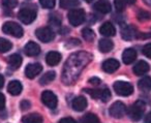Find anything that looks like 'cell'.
I'll return each mask as SVG.
<instances>
[{"label": "cell", "mask_w": 151, "mask_h": 123, "mask_svg": "<svg viewBox=\"0 0 151 123\" xmlns=\"http://www.w3.org/2000/svg\"><path fill=\"white\" fill-rule=\"evenodd\" d=\"M115 92L120 96H129L134 92V87L130 83L123 81H117L113 86Z\"/></svg>", "instance_id": "obj_5"}, {"label": "cell", "mask_w": 151, "mask_h": 123, "mask_svg": "<svg viewBox=\"0 0 151 123\" xmlns=\"http://www.w3.org/2000/svg\"><path fill=\"white\" fill-rule=\"evenodd\" d=\"M40 3L44 9H54L56 0H40Z\"/></svg>", "instance_id": "obj_32"}, {"label": "cell", "mask_w": 151, "mask_h": 123, "mask_svg": "<svg viewBox=\"0 0 151 123\" xmlns=\"http://www.w3.org/2000/svg\"><path fill=\"white\" fill-rule=\"evenodd\" d=\"M114 48V44L112 40H107V38H104L101 40L99 42V49L101 53H109L110 51H112Z\"/></svg>", "instance_id": "obj_22"}, {"label": "cell", "mask_w": 151, "mask_h": 123, "mask_svg": "<svg viewBox=\"0 0 151 123\" xmlns=\"http://www.w3.org/2000/svg\"><path fill=\"white\" fill-rule=\"evenodd\" d=\"M120 64L116 59H108L103 63V69L108 73H112L119 68Z\"/></svg>", "instance_id": "obj_14"}, {"label": "cell", "mask_w": 151, "mask_h": 123, "mask_svg": "<svg viewBox=\"0 0 151 123\" xmlns=\"http://www.w3.org/2000/svg\"><path fill=\"white\" fill-rule=\"evenodd\" d=\"M18 18L24 24H31L36 19V9L34 7H22L18 14Z\"/></svg>", "instance_id": "obj_3"}, {"label": "cell", "mask_w": 151, "mask_h": 123, "mask_svg": "<svg viewBox=\"0 0 151 123\" xmlns=\"http://www.w3.org/2000/svg\"><path fill=\"white\" fill-rule=\"evenodd\" d=\"M85 1H86V2H91V1H93V0H85Z\"/></svg>", "instance_id": "obj_42"}, {"label": "cell", "mask_w": 151, "mask_h": 123, "mask_svg": "<svg viewBox=\"0 0 151 123\" xmlns=\"http://www.w3.org/2000/svg\"><path fill=\"white\" fill-rule=\"evenodd\" d=\"M137 58V52L134 49L129 48L124 50V52L122 53V60L125 64H130L132 63Z\"/></svg>", "instance_id": "obj_21"}, {"label": "cell", "mask_w": 151, "mask_h": 123, "mask_svg": "<svg viewBox=\"0 0 151 123\" xmlns=\"http://www.w3.org/2000/svg\"><path fill=\"white\" fill-rule=\"evenodd\" d=\"M138 87L142 91H149L151 90V78L150 77H143L139 81Z\"/></svg>", "instance_id": "obj_24"}, {"label": "cell", "mask_w": 151, "mask_h": 123, "mask_svg": "<svg viewBox=\"0 0 151 123\" xmlns=\"http://www.w3.org/2000/svg\"><path fill=\"white\" fill-rule=\"evenodd\" d=\"M80 123H99V120L96 115L89 113V114H86L81 118Z\"/></svg>", "instance_id": "obj_28"}, {"label": "cell", "mask_w": 151, "mask_h": 123, "mask_svg": "<svg viewBox=\"0 0 151 123\" xmlns=\"http://www.w3.org/2000/svg\"><path fill=\"white\" fill-rule=\"evenodd\" d=\"M22 122L23 123H42L44 122V119L37 113H32L27 116H24L22 119Z\"/></svg>", "instance_id": "obj_23"}, {"label": "cell", "mask_w": 151, "mask_h": 123, "mask_svg": "<svg viewBox=\"0 0 151 123\" xmlns=\"http://www.w3.org/2000/svg\"><path fill=\"white\" fill-rule=\"evenodd\" d=\"M55 78H56V73L55 71H48L40 79V85H48L52 81H54Z\"/></svg>", "instance_id": "obj_26"}, {"label": "cell", "mask_w": 151, "mask_h": 123, "mask_svg": "<svg viewBox=\"0 0 151 123\" xmlns=\"http://www.w3.org/2000/svg\"><path fill=\"white\" fill-rule=\"evenodd\" d=\"M42 70V66L40 63H30L25 68V76L28 79H33L37 75H40Z\"/></svg>", "instance_id": "obj_10"}, {"label": "cell", "mask_w": 151, "mask_h": 123, "mask_svg": "<svg viewBox=\"0 0 151 123\" xmlns=\"http://www.w3.org/2000/svg\"><path fill=\"white\" fill-rule=\"evenodd\" d=\"M5 106V97L1 92H0V110H3Z\"/></svg>", "instance_id": "obj_38"}, {"label": "cell", "mask_w": 151, "mask_h": 123, "mask_svg": "<svg viewBox=\"0 0 151 123\" xmlns=\"http://www.w3.org/2000/svg\"><path fill=\"white\" fill-rule=\"evenodd\" d=\"M150 67H149V64L146 62V61H139L136 65L134 66L132 70H134V75L137 76H143L145 75L146 73H148Z\"/></svg>", "instance_id": "obj_20"}, {"label": "cell", "mask_w": 151, "mask_h": 123, "mask_svg": "<svg viewBox=\"0 0 151 123\" xmlns=\"http://www.w3.org/2000/svg\"><path fill=\"white\" fill-rule=\"evenodd\" d=\"M109 113L114 118H122L126 114V106L123 102L121 101H115L111 106H110Z\"/></svg>", "instance_id": "obj_8"}, {"label": "cell", "mask_w": 151, "mask_h": 123, "mask_svg": "<svg viewBox=\"0 0 151 123\" xmlns=\"http://www.w3.org/2000/svg\"><path fill=\"white\" fill-rule=\"evenodd\" d=\"M13 48V44L5 38H0V52L6 53Z\"/></svg>", "instance_id": "obj_29"}, {"label": "cell", "mask_w": 151, "mask_h": 123, "mask_svg": "<svg viewBox=\"0 0 151 123\" xmlns=\"http://www.w3.org/2000/svg\"><path fill=\"white\" fill-rule=\"evenodd\" d=\"M22 62H23V59L20 56L19 54H13L9 57V60H7V63H9V66L11 69L13 70H17V69L20 68Z\"/></svg>", "instance_id": "obj_18"}, {"label": "cell", "mask_w": 151, "mask_h": 123, "mask_svg": "<svg viewBox=\"0 0 151 123\" xmlns=\"http://www.w3.org/2000/svg\"><path fill=\"white\" fill-rule=\"evenodd\" d=\"M24 52H25V54L27 55V56H30V57L37 56L40 53V48L36 42H29L24 47Z\"/></svg>", "instance_id": "obj_11"}, {"label": "cell", "mask_w": 151, "mask_h": 123, "mask_svg": "<svg viewBox=\"0 0 151 123\" xmlns=\"http://www.w3.org/2000/svg\"><path fill=\"white\" fill-rule=\"evenodd\" d=\"M99 32L101 34H103L104 36H107V37H110V36H114L116 34V29L114 27V25L110 22H106L99 28Z\"/></svg>", "instance_id": "obj_19"}, {"label": "cell", "mask_w": 151, "mask_h": 123, "mask_svg": "<svg viewBox=\"0 0 151 123\" xmlns=\"http://www.w3.org/2000/svg\"><path fill=\"white\" fill-rule=\"evenodd\" d=\"M84 91L87 94H89L91 97L101 99L104 102H107L111 98V92L107 88H105V89H85Z\"/></svg>", "instance_id": "obj_6"}, {"label": "cell", "mask_w": 151, "mask_h": 123, "mask_svg": "<svg viewBox=\"0 0 151 123\" xmlns=\"http://www.w3.org/2000/svg\"><path fill=\"white\" fill-rule=\"evenodd\" d=\"M94 9L101 14H109L111 12V3L108 0H99L97 2L94 3Z\"/></svg>", "instance_id": "obj_17"}, {"label": "cell", "mask_w": 151, "mask_h": 123, "mask_svg": "<svg viewBox=\"0 0 151 123\" xmlns=\"http://www.w3.org/2000/svg\"><path fill=\"white\" fill-rule=\"evenodd\" d=\"M22 90H23V86H22L21 82L14 80V81L9 82V86H7V91L11 95L17 96L19 94H21Z\"/></svg>", "instance_id": "obj_15"}, {"label": "cell", "mask_w": 151, "mask_h": 123, "mask_svg": "<svg viewBox=\"0 0 151 123\" xmlns=\"http://www.w3.org/2000/svg\"><path fill=\"white\" fill-rule=\"evenodd\" d=\"M143 54L145 55L146 57L151 59V44H147L143 47V50H142Z\"/></svg>", "instance_id": "obj_35"}, {"label": "cell", "mask_w": 151, "mask_h": 123, "mask_svg": "<svg viewBox=\"0 0 151 123\" xmlns=\"http://www.w3.org/2000/svg\"><path fill=\"white\" fill-rule=\"evenodd\" d=\"M145 122L146 123H151V112L147 114V116L145 117Z\"/></svg>", "instance_id": "obj_40"}, {"label": "cell", "mask_w": 151, "mask_h": 123, "mask_svg": "<svg viewBox=\"0 0 151 123\" xmlns=\"http://www.w3.org/2000/svg\"><path fill=\"white\" fill-rule=\"evenodd\" d=\"M138 34L139 33H137L136 28L130 25L125 26V27H123L121 30V36H122V38L125 40H134V37H138Z\"/></svg>", "instance_id": "obj_13"}, {"label": "cell", "mask_w": 151, "mask_h": 123, "mask_svg": "<svg viewBox=\"0 0 151 123\" xmlns=\"http://www.w3.org/2000/svg\"><path fill=\"white\" fill-rule=\"evenodd\" d=\"M3 85H4V78L2 75H0V89L3 87Z\"/></svg>", "instance_id": "obj_41"}, {"label": "cell", "mask_w": 151, "mask_h": 123, "mask_svg": "<svg viewBox=\"0 0 151 123\" xmlns=\"http://www.w3.org/2000/svg\"><path fill=\"white\" fill-rule=\"evenodd\" d=\"M35 35H36V37L42 42H52L55 37L54 31L49 27L38 28L35 31Z\"/></svg>", "instance_id": "obj_7"}, {"label": "cell", "mask_w": 151, "mask_h": 123, "mask_svg": "<svg viewBox=\"0 0 151 123\" xmlns=\"http://www.w3.org/2000/svg\"><path fill=\"white\" fill-rule=\"evenodd\" d=\"M82 36L85 40H87V42H91V40H93V38H94V32H93L92 29L86 27L82 30Z\"/></svg>", "instance_id": "obj_30"}, {"label": "cell", "mask_w": 151, "mask_h": 123, "mask_svg": "<svg viewBox=\"0 0 151 123\" xmlns=\"http://www.w3.org/2000/svg\"><path fill=\"white\" fill-rule=\"evenodd\" d=\"M42 101L44 102L45 106H47L50 109H55L58 104V99L57 96L50 90H46L42 94Z\"/></svg>", "instance_id": "obj_9"}, {"label": "cell", "mask_w": 151, "mask_h": 123, "mask_svg": "<svg viewBox=\"0 0 151 123\" xmlns=\"http://www.w3.org/2000/svg\"><path fill=\"white\" fill-rule=\"evenodd\" d=\"M138 19L140 21H146V20L151 19V15L146 11H140L138 13Z\"/></svg>", "instance_id": "obj_34"}, {"label": "cell", "mask_w": 151, "mask_h": 123, "mask_svg": "<svg viewBox=\"0 0 151 123\" xmlns=\"http://www.w3.org/2000/svg\"><path fill=\"white\" fill-rule=\"evenodd\" d=\"M85 17H86V14L82 9H71L67 15V19H68L70 25H73V27L80 26L85 21Z\"/></svg>", "instance_id": "obj_4"}, {"label": "cell", "mask_w": 151, "mask_h": 123, "mask_svg": "<svg viewBox=\"0 0 151 123\" xmlns=\"http://www.w3.org/2000/svg\"><path fill=\"white\" fill-rule=\"evenodd\" d=\"M80 4L79 0H60L59 5L61 9H75Z\"/></svg>", "instance_id": "obj_25"}, {"label": "cell", "mask_w": 151, "mask_h": 123, "mask_svg": "<svg viewBox=\"0 0 151 123\" xmlns=\"http://www.w3.org/2000/svg\"><path fill=\"white\" fill-rule=\"evenodd\" d=\"M2 31L5 34H9L14 37H22L24 34V30L21 26L16 22H5L2 26Z\"/></svg>", "instance_id": "obj_1"}, {"label": "cell", "mask_w": 151, "mask_h": 123, "mask_svg": "<svg viewBox=\"0 0 151 123\" xmlns=\"http://www.w3.org/2000/svg\"><path fill=\"white\" fill-rule=\"evenodd\" d=\"M49 23L52 24L53 26H59L61 24V18L58 16V14H53L50 15V19H49Z\"/></svg>", "instance_id": "obj_31"}, {"label": "cell", "mask_w": 151, "mask_h": 123, "mask_svg": "<svg viewBox=\"0 0 151 123\" xmlns=\"http://www.w3.org/2000/svg\"><path fill=\"white\" fill-rule=\"evenodd\" d=\"M87 104H88V102H87V99L84 96H78V97H76L73 100V102H71V106L77 112L84 111L87 108Z\"/></svg>", "instance_id": "obj_12"}, {"label": "cell", "mask_w": 151, "mask_h": 123, "mask_svg": "<svg viewBox=\"0 0 151 123\" xmlns=\"http://www.w3.org/2000/svg\"><path fill=\"white\" fill-rule=\"evenodd\" d=\"M2 4L6 9H13L18 5V0H2Z\"/></svg>", "instance_id": "obj_33"}, {"label": "cell", "mask_w": 151, "mask_h": 123, "mask_svg": "<svg viewBox=\"0 0 151 123\" xmlns=\"http://www.w3.org/2000/svg\"><path fill=\"white\" fill-rule=\"evenodd\" d=\"M136 2V0H115V7L117 12H122L126 5H132Z\"/></svg>", "instance_id": "obj_27"}, {"label": "cell", "mask_w": 151, "mask_h": 123, "mask_svg": "<svg viewBox=\"0 0 151 123\" xmlns=\"http://www.w3.org/2000/svg\"><path fill=\"white\" fill-rule=\"evenodd\" d=\"M145 108H146V104H145V102L143 100H137L129 108V111H128L129 118L134 121H139L143 117Z\"/></svg>", "instance_id": "obj_2"}, {"label": "cell", "mask_w": 151, "mask_h": 123, "mask_svg": "<svg viewBox=\"0 0 151 123\" xmlns=\"http://www.w3.org/2000/svg\"><path fill=\"white\" fill-rule=\"evenodd\" d=\"M89 83L92 84V85L97 86V85H99V84H101V80H99V78H96V77L91 78V79H89Z\"/></svg>", "instance_id": "obj_39"}, {"label": "cell", "mask_w": 151, "mask_h": 123, "mask_svg": "<svg viewBox=\"0 0 151 123\" xmlns=\"http://www.w3.org/2000/svg\"><path fill=\"white\" fill-rule=\"evenodd\" d=\"M20 106H21L22 111H26L28 110V109H30V106H31V104H30V101H28V100L24 99L21 101V104H20Z\"/></svg>", "instance_id": "obj_36"}, {"label": "cell", "mask_w": 151, "mask_h": 123, "mask_svg": "<svg viewBox=\"0 0 151 123\" xmlns=\"http://www.w3.org/2000/svg\"><path fill=\"white\" fill-rule=\"evenodd\" d=\"M61 61V54L56 51H52L49 52L46 56V62L50 66H55V65L59 64V62Z\"/></svg>", "instance_id": "obj_16"}, {"label": "cell", "mask_w": 151, "mask_h": 123, "mask_svg": "<svg viewBox=\"0 0 151 123\" xmlns=\"http://www.w3.org/2000/svg\"><path fill=\"white\" fill-rule=\"evenodd\" d=\"M59 123H77V121L75 120V119L70 118V117H66V118H62L60 121H59Z\"/></svg>", "instance_id": "obj_37"}]
</instances>
